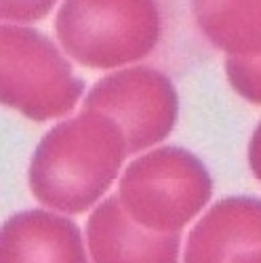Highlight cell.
Masks as SVG:
<instances>
[{
    "label": "cell",
    "mask_w": 261,
    "mask_h": 263,
    "mask_svg": "<svg viewBox=\"0 0 261 263\" xmlns=\"http://www.w3.org/2000/svg\"><path fill=\"white\" fill-rule=\"evenodd\" d=\"M57 0H0V11L5 21L32 24L47 17Z\"/></svg>",
    "instance_id": "cell-11"
},
{
    "label": "cell",
    "mask_w": 261,
    "mask_h": 263,
    "mask_svg": "<svg viewBox=\"0 0 261 263\" xmlns=\"http://www.w3.org/2000/svg\"><path fill=\"white\" fill-rule=\"evenodd\" d=\"M86 245L93 263H177L181 234L139 226L118 196H110L86 221Z\"/></svg>",
    "instance_id": "cell-6"
},
{
    "label": "cell",
    "mask_w": 261,
    "mask_h": 263,
    "mask_svg": "<svg viewBox=\"0 0 261 263\" xmlns=\"http://www.w3.org/2000/svg\"><path fill=\"white\" fill-rule=\"evenodd\" d=\"M253 251H261V198L230 196L192 228L183 263H232Z\"/></svg>",
    "instance_id": "cell-7"
},
{
    "label": "cell",
    "mask_w": 261,
    "mask_h": 263,
    "mask_svg": "<svg viewBox=\"0 0 261 263\" xmlns=\"http://www.w3.org/2000/svg\"><path fill=\"white\" fill-rule=\"evenodd\" d=\"M192 13L209 42L228 57L261 55V0H192Z\"/></svg>",
    "instance_id": "cell-9"
},
{
    "label": "cell",
    "mask_w": 261,
    "mask_h": 263,
    "mask_svg": "<svg viewBox=\"0 0 261 263\" xmlns=\"http://www.w3.org/2000/svg\"><path fill=\"white\" fill-rule=\"evenodd\" d=\"M213 181L200 158L183 147H158L122 173L118 198L124 211L147 230L181 232L211 200Z\"/></svg>",
    "instance_id": "cell-3"
},
{
    "label": "cell",
    "mask_w": 261,
    "mask_h": 263,
    "mask_svg": "<svg viewBox=\"0 0 261 263\" xmlns=\"http://www.w3.org/2000/svg\"><path fill=\"white\" fill-rule=\"evenodd\" d=\"M0 263H89V257L72 219L53 211H21L3 226Z\"/></svg>",
    "instance_id": "cell-8"
},
{
    "label": "cell",
    "mask_w": 261,
    "mask_h": 263,
    "mask_svg": "<svg viewBox=\"0 0 261 263\" xmlns=\"http://www.w3.org/2000/svg\"><path fill=\"white\" fill-rule=\"evenodd\" d=\"M3 103L36 122L61 118L76 107L84 82L61 51L32 28L3 26Z\"/></svg>",
    "instance_id": "cell-4"
},
{
    "label": "cell",
    "mask_w": 261,
    "mask_h": 263,
    "mask_svg": "<svg viewBox=\"0 0 261 263\" xmlns=\"http://www.w3.org/2000/svg\"><path fill=\"white\" fill-rule=\"evenodd\" d=\"M249 166L255 179L261 181V122L253 130L251 141H249Z\"/></svg>",
    "instance_id": "cell-12"
},
{
    "label": "cell",
    "mask_w": 261,
    "mask_h": 263,
    "mask_svg": "<svg viewBox=\"0 0 261 263\" xmlns=\"http://www.w3.org/2000/svg\"><path fill=\"white\" fill-rule=\"evenodd\" d=\"M82 109L112 118L128 143V154H137L171 135L179 114L175 84L154 68H126L101 78L86 93Z\"/></svg>",
    "instance_id": "cell-5"
},
{
    "label": "cell",
    "mask_w": 261,
    "mask_h": 263,
    "mask_svg": "<svg viewBox=\"0 0 261 263\" xmlns=\"http://www.w3.org/2000/svg\"><path fill=\"white\" fill-rule=\"evenodd\" d=\"M59 45L84 68L107 70L147 57L160 40L156 0H63Z\"/></svg>",
    "instance_id": "cell-2"
},
{
    "label": "cell",
    "mask_w": 261,
    "mask_h": 263,
    "mask_svg": "<svg viewBox=\"0 0 261 263\" xmlns=\"http://www.w3.org/2000/svg\"><path fill=\"white\" fill-rule=\"evenodd\" d=\"M126 156L120 126L101 112L82 109L40 139L30 162V190L51 211L84 213L116 181Z\"/></svg>",
    "instance_id": "cell-1"
},
{
    "label": "cell",
    "mask_w": 261,
    "mask_h": 263,
    "mask_svg": "<svg viewBox=\"0 0 261 263\" xmlns=\"http://www.w3.org/2000/svg\"><path fill=\"white\" fill-rule=\"evenodd\" d=\"M226 76L232 89L249 103L261 105V55L259 57H228Z\"/></svg>",
    "instance_id": "cell-10"
},
{
    "label": "cell",
    "mask_w": 261,
    "mask_h": 263,
    "mask_svg": "<svg viewBox=\"0 0 261 263\" xmlns=\"http://www.w3.org/2000/svg\"><path fill=\"white\" fill-rule=\"evenodd\" d=\"M232 263H261V251H253V253H245L238 259H234Z\"/></svg>",
    "instance_id": "cell-13"
}]
</instances>
